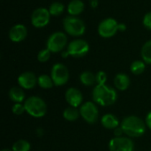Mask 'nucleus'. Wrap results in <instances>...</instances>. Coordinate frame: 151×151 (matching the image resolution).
I'll use <instances>...</instances> for the list:
<instances>
[{
	"mask_svg": "<svg viewBox=\"0 0 151 151\" xmlns=\"http://www.w3.org/2000/svg\"><path fill=\"white\" fill-rule=\"evenodd\" d=\"M146 69V63L143 60H135L130 65V71L134 75H140L143 73Z\"/></svg>",
	"mask_w": 151,
	"mask_h": 151,
	"instance_id": "obj_22",
	"label": "nucleus"
},
{
	"mask_svg": "<svg viewBox=\"0 0 151 151\" xmlns=\"http://www.w3.org/2000/svg\"><path fill=\"white\" fill-rule=\"evenodd\" d=\"M142 58L146 63L151 65V40L147 41L142 47Z\"/></svg>",
	"mask_w": 151,
	"mask_h": 151,
	"instance_id": "obj_23",
	"label": "nucleus"
},
{
	"mask_svg": "<svg viewBox=\"0 0 151 151\" xmlns=\"http://www.w3.org/2000/svg\"><path fill=\"white\" fill-rule=\"evenodd\" d=\"M66 51L68 55L73 58H83L89 51V44L83 39H76L69 42Z\"/></svg>",
	"mask_w": 151,
	"mask_h": 151,
	"instance_id": "obj_9",
	"label": "nucleus"
},
{
	"mask_svg": "<svg viewBox=\"0 0 151 151\" xmlns=\"http://www.w3.org/2000/svg\"><path fill=\"white\" fill-rule=\"evenodd\" d=\"M119 30H120V31L126 30V26H125L124 24H119Z\"/></svg>",
	"mask_w": 151,
	"mask_h": 151,
	"instance_id": "obj_32",
	"label": "nucleus"
},
{
	"mask_svg": "<svg viewBox=\"0 0 151 151\" xmlns=\"http://www.w3.org/2000/svg\"><path fill=\"white\" fill-rule=\"evenodd\" d=\"M50 77L57 87L65 85L70 78V73L68 68L61 63H57L53 65L50 71Z\"/></svg>",
	"mask_w": 151,
	"mask_h": 151,
	"instance_id": "obj_6",
	"label": "nucleus"
},
{
	"mask_svg": "<svg viewBox=\"0 0 151 151\" xmlns=\"http://www.w3.org/2000/svg\"><path fill=\"white\" fill-rule=\"evenodd\" d=\"M9 98L14 103H23L25 102V93L22 88L19 87H12L10 88L8 93Z\"/></svg>",
	"mask_w": 151,
	"mask_h": 151,
	"instance_id": "obj_18",
	"label": "nucleus"
},
{
	"mask_svg": "<svg viewBox=\"0 0 151 151\" xmlns=\"http://www.w3.org/2000/svg\"><path fill=\"white\" fill-rule=\"evenodd\" d=\"M67 43V36L64 32L57 31L52 33L47 42H46V48L51 53H58L62 51Z\"/></svg>",
	"mask_w": 151,
	"mask_h": 151,
	"instance_id": "obj_5",
	"label": "nucleus"
},
{
	"mask_svg": "<svg viewBox=\"0 0 151 151\" xmlns=\"http://www.w3.org/2000/svg\"><path fill=\"white\" fill-rule=\"evenodd\" d=\"M49 11L51 16H59L65 11V5L60 2H53L50 5Z\"/></svg>",
	"mask_w": 151,
	"mask_h": 151,
	"instance_id": "obj_24",
	"label": "nucleus"
},
{
	"mask_svg": "<svg viewBox=\"0 0 151 151\" xmlns=\"http://www.w3.org/2000/svg\"><path fill=\"white\" fill-rule=\"evenodd\" d=\"M124 134V132L122 130V128L120 127H117L116 129H114V135L115 137H121Z\"/></svg>",
	"mask_w": 151,
	"mask_h": 151,
	"instance_id": "obj_30",
	"label": "nucleus"
},
{
	"mask_svg": "<svg viewBox=\"0 0 151 151\" xmlns=\"http://www.w3.org/2000/svg\"><path fill=\"white\" fill-rule=\"evenodd\" d=\"M80 81L82 85L91 87L96 83V77L94 73L90 71H84L80 74Z\"/></svg>",
	"mask_w": 151,
	"mask_h": 151,
	"instance_id": "obj_19",
	"label": "nucleus"
},
{
	"mask_svg": "<svg viewBox=\"0 0 151 151\" xmlns=\"http://www.w3.org/2000/svg\"><path fill=\"white\" fill-rule=\"evenodd\" d=\"M110 151H134V144L130 137H114L109 142Z\"/></svg>",
	"mask_w": 151,
	"mask_h": 151,
	"instance_id": "obj_11",
	"label": "nucleus"
},
{
	"mask_svg": "<svg viewBox=\"0 0 151 151\" xmlns=\"http://www.w3.org/2000/svg\"><path fill=\"white\" fill-rule=\"evenodd\" d=\"M63 26L66 34L75 37L83 35L86 31V25L84 21L76 16L69 15L65 17L63 21Z\"/></svg>",
	"mask_w": 151,
	"mask_h": 151,
	"instance_id": "obj_4",
	"label": "nucleus"
},
{
	"mask_svg": "<svg viewBox=\"0 0 151 151\" xmlns=\"http://www.w3.org/2000/svg\"><path fill=\"white\" fill-rule=\"evenodd\" d=\"M96 84L98 85H104L106 83L107 81V74L104 71H99L96 73Z\"/></svg>",
	"mask_w": 151,
	"mask_h": 151,
	"instance_id": "obj_28",
	"label": "nucleus"
},
{
	"mask_svg": "<svg viewBox=\"0 0 151 151\" xmlns=\"http://www.w3.org/2000/svg\"><path fill=\"white\" fill-rule=\"evenodd\" d=\"M92 98L93 102H95L96 104L104 107H107L116 103V101L118 100V93L116 89L111 88V86H108L106 84H96L92 91Z\"/></svg>",
	"mask_w": 151,
	"mask_h": 151,
	"instance_id": "obj_1",
	"label": "nucleus"
},
{
	"mask_svg": "<svg viewBox=\"0 0 151 151\" xmlns=\"http://www.w3.org/2000/svg\"><path fill=\"white\" fill-rule=\"evenodd\" d=\"M12 111L13 114H15L17 116H19V115L23 114L26 111L24 104H22V103H16V104H14L12 105Z\"/></svg>",
	"mask_w": 151,
	"mask_h": 151,
	"instance_id": "obj_27",
	"label": "nucleus"
},
{
	"mask_svg": "<svg viewBox=\"0 0 151 151\" xmlns=\"http://www.w3.org/2000/svg\"><path fill=\"white\" fill-rule=\"evenodd\" d=\"M145 123H146V126L151 130V111L147 114L146 119H145Z\"/></svg>",
	"mask_w": 151,
	"mask_h": 151,
	"instance_id": "obj_31",
	"label": "nucleus"
},
{
	"mask_svg": "<svg viewBox=\"0 0 151 151\" xmlns=\"http://www.w3.org/2000/svg\"><path fill=\"white\" fill-rule=\"evenodd\" d=\"M26 112L33 118H43L47 113V104L44 100L39 96H29L24 102Z\"/></svg>",
	"mask_w": 151,
	"mask_h": 151,
	"instance_id": "obj_3",
	"label": "nucleus"
},
{
	"mask_svg": "<svg viewBox=\"0 0 151 151\" xmlns=\"http://www.w3.org/2000/svg\"><path fill=\"white\" fill-rule=\"evenodd\" d=\"M31 145L26 140H19L13 143L12 147V151H30Z\"/></svg>",
	"mask_w": 151,
	"mask_h": 151,
	"instance_id": "obj_25",
	"label": "nucleus"
},
{
	"mask_svg": "<svg viewBox=\"0 0 151 151\" xmlns=\"http://www.w3.org/2000/svg\"><path fill=\"white\" fill-rule=\"evenodd\" d=\"M37 84L40 88L43 89H50L53 88V86H55L50 75L48 74H41L38 77Z\"/></svg>",
	"mask_w": 151,
	"mask_h": 151,
	"instance_id": "obj_21",
	"label": "nucleus"
},
{
	"mask_svg": "<svg viewBox=\"0 0 151 151\" xmlns=\"http://www.w3.org/2000/svg\"><path fill=\"white\" fill-rule=\"evenodd\" d=\"M38 81V77L33 72H24L18 77V84L23 89H33Z\"/></svg>",
	"mask_w": 151,
	"mask_h": 151,
	"instance_id": "obj_12",
	"label": "nucleus"
},
{
	"mask_svg": "<svg viewBox=\"0 0 151 151\" xmlns=\"http://www.w3.org/2000/svg\"><path fill=\"white\" fill-rule=\"evenodd\" d=\"M50 13L49 9L44 7L36 8L31 15V23L36 28L46 27L50 20Z\"/></svg>",
	"mask_w": 151,
	"mask_h": 151,
	"instance_id": "obj_10",
	"label": "nucleus"
},
{
	"mask_svg": "<svg viewBox=\"0 0 151 151\" xmlns=\"http://www.w3.org/2000/svg\"><path fill=\"white\" fill-rule=\"evenodd\" d=\"M27 35V28L23 24H16L12 26L9 31V39L12 42H20L26 39Z\"/></svg>",
	"mask_w": 151,
	"mask_h": 151,
	"instance_id": "obj_13",
	"label": "nucleus"
},
{
	"mask_svg": "<svg viewBox=\"0 0 151 151\" xmlns=\"http://www.w3.org/2000/svg\"><path fill=\"white\" fill-rule=\"evenodd\" d=\"M50 55H51V52L47 48L41 50L37 54V60L41 63H45L50 58Z\"/></svg>",
	"mask_w": 151,
	"mask_h": 151,
	"instance_id": "obj_26",
	"label": "nucleus"
},
{
	"mask_svg": "<svg viewBox=\"0 0 151 151\" xmlns=\"http://www.w3.org/2000/svg\"><path fill=\"white\" fill-rule=\"evenodd\" d=\"M85 4L82 0H72L67 5V12L71 16H78L83 12Z\"/></svg>",
	"mask_w": 151,
	"mask_h": 151,
	"instance_id": "obj_17",
	"label": "nucleus"
},
{
	"mask_svg": "<svg viewBox=\"0 0 151 151\" xmlns=\"http://www.w3.org/2000/svg\"><path fill=\"white\" fill-rule=\"evenodd\" d=\"M119 23L113 18H106L103 19L97 27L99 35L103 38H111L119 31Z\"/></svg>",
	"mask_w": 151,
	"mask_h": 151,
	"instance_id": "obj_8",
	"label": "nucleus"
},
{
	"mask_svg": "<svg viewBox=\"0 0 151 151\" xmlns=\"http://www.w3.org/2000/svg\"><path fill=\"white\" fill-rule=\"evenodd\" d=\"M63 117L67 121H71V122L76 121L81 117L80 109L76 107H73V106H68L67 108L64 110Z\"/></svg>",
	"mask_w": 151,
	"mask_h": 151,
	"instance_id": "obj_20",
	"label": "nucleus"
},
{
	"mask_svg": "<svg viewBox=\"0 0 151 151\" xmlns=\"http://www.w3.org/2000/svg\"><path fill=\"white\" fill-rule=\"evenodd\" d=\"M113 82H114L115 88L118 90L125 91L130 86V78L127 74L124 73H119L115 76Z\"/></svg>",
	"mask_w": 151,
	"mask_h": 151,
	"instance_id": "obj_16",
	"label": "nucleus"
},
{
	"mask_svg": "<svg viewBox=\"0 0 151 151\" xmlns=\"http://www.w3.org/2000/svg\"><path fill=\"white\" fill-rule=\"evenodd\" d=\"M65 98L69 106L78 108L83 102V96L81 92L76 88H69L65 94Z\"/></svg>",
	"mask_w": 151,
	"mask_h": 151,
	"instance_id": "obj_14",
	"label": "nucleus"
},
{
	"mask_svg": "<svg viewBox=\"0 0 151 151\" xmlns=\"http://www.w3.org/2000/svg\"><path fill=\"white\" fill-rule=\"evenodd\" d=\"M150 151H151V150H150Z\"/></svg>",
	"mask_w": 151,
	"mask_h": 151,
	"instance_id": "obj_34",
	"label": "nucleus"
},
{
	"mask_svg": "<svg viewBox=\"0 0 151 151\" xmlns=\"http://www.w3.org/2000/svg\"><path fill=\"white\" fill-rule=\"evenodd\" d=\"M81 117L88 124H96L99 118V111L95 102L88 101L80 108Z\"/></svg>",
	"mask_w": 151,
	"mask_h": 151,
	"instance_id": "obj_7",
	"label": "nucleus"
},
{
	"mask_svg": "<svg viewBox=\"0 0 151 151\" xmlns=\"http://www.w3.org/2000/svg\"><path fill=\"white\" fill-rule=\"evenodd\" d=\"M101 124L105 129L114 130L119 127V119L111 113L104 114L101 119Z\"/></svg>",
	"mask_w": 151,
	"mask_h": 151,
	"instance_id": "obj_15",
	"label": "nucleus"
},
{
	"mask_svg": "<svg viewBox=\"0 0 151 151\" xmlns=\"http://www.w3.org/2000/svg\"><path fill=\"white\" fill-rule=\"evenodd\" d=\"M146 123L139 117L131 115L126 117L120 123L124 134L130 138L142 137L146 132Z\"/></svg>",
	"mask_w": 151,
	"mask_h": 151,
	"instance_id": "obj_2",
	"label": "nucleus"
},
{
	"mask_svg": "<svg viewBox=\"0 0 151 151\" xmlns=\"http://www.w3.org/2000/svg\"><path fill=\"white\" fill-rule=\"evenodd\" d=\"M1 151H12V150H10V149H4V150H2Z\"/></svg>",
	"mask_w": 151,
	"mask_h": 151,
	"instance_id": "obj_33",
	"label": "nucleus"
},
{
	"mask_svg": "<svg viewBox=\"0 0 151 151\" xmlns=\"http://www.w3.org/2000/svg\"><path fill=\"white\" fill-rule=\"evenodd\" d=\"M142 24H143V26H144L147 29L151 30V12H147V13L143 16Z\"/></svg>",
	"mask_w": 151,
	"mask_h": 151,
	"instance_id": "obj_29",
	"label": "nucleus"
}]
</instances>
